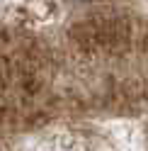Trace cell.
<instances>
[{"mask_svg": "<svg viewBox=\"0 0 148 151\" xmlns=\"http://www.w3.org/2000/svg\"><path fill=\"white\" fill-rule=\"evenodd\" d=\"M75 3H85V0H75Z\"/></svg>", "mask_w": 148, "mask_h": 151, "instance_id": "obj_1", "label": "cell"}]
</instances>
